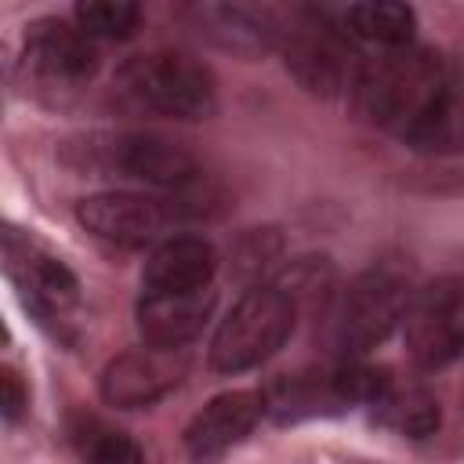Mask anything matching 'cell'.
I'll return each instance as SVG.
<instances>
[{
    "label": "cell",
    "instance_id": "13",
    "mask_svg": "<svg viewBox=\"0 0 464 464\" xmlns=\"http://www.w3.org/2000/svg\"><path fill=\"white\" fill-rule=\"evenodd\" d=\"M261 417H265V392H250V388L221 392L188 420L185 450L196 460H214L236 442H243Z\"/></svg>",
    "mask_w": 464,
    "mask_h": 464
},
{
    "label": "cell",
    "instance_id": "4",
    "mask_svg": "<svg viewBox=\"0 0 464 464\" xmlns=\"http://www.w3.org/2000/svg\"><path fill=\"white\" fill-rule=\"evenodd\" d=\"M98 72V51L80 25L44 18L29 25L18 76L25 94L44 105H69Z\"/></svg>",
    "mask_w": 464,
    "mask_h": 464
},
{
    "label": "cell",
    "instance_id": "16",
    "mask_svg": "<svg viewBox=\"0 0 464 464\" xmlns=\"http://www.w3.org/2000/svg\"><path fill=\"white\" fill-rule=\"evenodd\" d=\"M218 272V250L203 236H174L163 239L145 261V290L156 294H185L207 290Z\"/></svg>",
    "mask_w": 464,
    "mask_h": 464
},
{
    "label": "cell",
    "instance_id": "5",
    "mask_svg": "<svg viewBox=\"0 0 464 464\" xmlns=\"http://www.w3.org/2000/svg\"><path fill=\"white\" fill-rule=\"evenodd\" d=\"M297 319V304L279 286L246 290L232 312L221 319L210 341V366L218 373H243L272 359L290 337Z\"/></svg>",
    "mask_w": 464,
    "mask_h": 464
},
{
    "label": "cell",
    "instance_id": "20",
    "mask_svg": "<svg viewBox=\"0 0 464 464\" xmlns=\"http://www.w3.org/2000/svg\"><path fill=\"white\" fill-rule=\"evenodd\" d=\"M83 460L87 464H149L141 446L112 428H98L91 424V431H83Z\"/></svg>",
    "mask_w": 464,
    "mask_h": 464
},
{
    "label": "cell",
    "instance_id": "21",
    "mask_svg": "<svg viewBox=\"0 0 464 464\" xmlns=\"http://www.w3.org/2000/svg\"><path fill=\"white\" fill-rule=\"evenodd\" d=\"M0 384H4V420L14 424L22 417V410H25V402H29V392L22 388V381H18L14 370H4Z\"/></svg>",
    "mask_w": 464,
    "mask_h": 464
},
{
    "label": "cell",
    "instance_id": "19",
    "mask_svg": "<svg viewBox=\"0 0 464 464\" xmlns=\"http://www.w3.org/2000/svg\"><path fill=\"white\" fill-rule=\"evenodd\" d=\"M76 25L80 33L87 36H112V40H123L138 29L141 22V7L130 4V0H83L76 4Z\"/></svg>",
    "mask_w": 464,
    "mask_h": 464
},
{
    "label": "cell",
    "instance_id": "15",
    "mask_svg": "<svg viewBox=\"0 0 464 464\" xmlns=\"http://www.w3.org/2000/svg\"><path fill=\"white\" fill-rule=\"evenodd\" d=\"M196 18L218 47L243 58H257L272 51L276 44H283V33H286L279 11L254 7V4H203L196 7Z\"/></svg>",
    "mask_w": 464,
    "mask_h": 464
},
{
    "label": "cell",
    "instance_id": "14",
    "mask_svg": "<svg viewBox=\"0 0 464 464\" xmlns=\"http://www.w3.org/2000/svg\"><path fill=\"white\" fill-rule=\"evenodd\" d=\"M214 286L207 290H185V294H156L145 290L138 301V330L145 344L152 348H181L188 344L214 312Z\"/></svg>",
    "mask_w": 464,
    "mask_h": 464
},
{
    "label": "cell",
    "instance_id": "9",
    "mask_svg": "<svg viewBox=\"0 0 464 464\" xmlns=\"http://www.w3.org/2000/svg\"><path fill=\"white\" fill-rule=\"evenodd\" d=\"M352 36L344 33L341 18L330 11H308L301 22H290L283 33V54L294 80L323 98L341 94V87L352 76Z\"/></svg>",
    "mask_w": 464,
    "mask_h": 464
},
{
    "label": "cell",
    "instance_id": "10",
    "mask_svg": "<svg viewBox=\"0 0 464 464\" xmlns=\"http://www.w3.org/2000/svg\"><path fill=\"white\" fill-rule=\"evenodd\" d=\"M4 257H7V276L18 286L22 304L44 323H65V315L80 301L76 276L54 254L36 246L33 239H22L14 228L4 236Z\"/></svg>",
    "mask_w": 464,
    "mask_h": 464
},
{
    "label": "cell",
    "instance_id": "6",
    "mask_svg": "<svg viewBox=\"0 0 464 464\" xmlns=\"http://www.w3.org/2000/svg\"><path fill=\"white\" fill-rule=\"evenodd\" d=\"M410 283L392 268H370L355 276L334 308V348L337 359H359L377 348L410 308Z\"/></svg>",
    "mask_w": 464,
    "mask_h": 464
},
{
    "label": "cell",
    "instance_id": "8",
    "mask_svg": "<svg viewBox=\"0 0 464 464\" xmlns=\"http://www.w3.org/2000/svg\"><path fill=\"white\" fill-rule=\"evenodd\" d=\"M406 352L420 370H442L464 352V276H439L413 294L406 319Z\"/></svg>",
    "mask_w": 464,
    "mask_h": 464
},
{
    "label": "cell",
    "instance_id": "1",
    "mask_svg": "<svg viewBox=\"0 0 464 464\" xmlns=\"http://www.w3.org/2000/svg\"><path fill=\"white\" fill-rule=\"evenodd\" d=\"M453 91V80L446 76V65L428 47H399L370 58L355 72V94L362 112L399 134L402 141L420 127V120Z\"/></svg>",
    "mask_w": 464,
    "mask_h": 464
},
{
    "label": "cell",
    "instance_id": "7",
    "mask_svg": "<svg viewBox=\"0 0 464 464\" xmlns=\"http://www.w3.org/2000/svg\"><path fill=\"white\" fill-rule=\"evenodd\" d=\"M76 149L83 156V167H94L102 174L134 178V181H145L156 188H188L199 178L192 152H185L178 141H167L149 130L91 134Z\"/></svg>",
    "mask_w": 464,
    "mask_h": 464
},
{
    "label": "cell",
    "instance_id": "2",
    "mask_svg": "<svg viewBox=\"0 0 464 464\" xmlns=\"http://www.w3.org/2000/svg\"><path fill=\"white\" fill-rule=\"evenodd\" d=\"M120 91L149 112L170 120H207L218 112L214 72L181 51H149L120 65Z\"/></svg>",
    "mask_w": 464,
    "mask_h": 464
},
{
    "label": "cell",
    "instance_id": "3",
    "mask_svg": "<svg viewBox=\"0 0 464 464\" xmlns=\"http://www.w3.org/2000/svg\"><path fill=\"white\" fill-rule=\"evenodd\" d=\"M388 381L392 373L381 366H370L362 359H334L326 366L279 377L265 392V413L286 424V420L341 413L352 406H370L384 392Z\"/></svg>",
    "mask_w": 464,
    "mask_h": 464
},
{
    "label": "cell",
    "instance_id": "18",
    "mask_svg": "<svg viewBox=\"0 0 464 464\" xmlns=\"http://www.w3.org/2000/svg\"><path fill=\"white\" fill-rule=\"evenodd\" d=\"M344 33L352 40L362 44H377L384 51H399L413 44V29L417 18L406 4H392V0H377V4H348L337 11Z\"/></svg>",
    "mask_w": 464,
    "mask_h": 464
},
{
    "label": "cell",
    "instance_id": "11",
    "mask_svg": "<svg viewBox=\"0 0 464 464\" xmlns=\"http://www.w3.org/2000/svg\"><path fill=\"white\" fill-rule=\"evenodd\" d=\"M185 377V355L181 348H130L105 362L98 377V392L109 406L138 410L160 402L167 392H174Z\"/></svg>",
    "mask_w": 464,
    "mask_h": 464
},
{
    "label": "cell",
    "instance_id": "17",
    "mask_svg": "<svg viewBox=\"0 0 464 464\" xmlns=\"http://www.w3.org/2000/svg\"><path fill=\"white\" fill-rule=\"evenodd\" d=\"M373 420L395 435L406 439H424L439 428L442 413H439V399L431 392H424L420 384H399L395 377L384 384V392L370 402Z\"/></svg>",
    "mask_w": 464,
    "mask_h": 464
},
{
    "label": "cell",
    "instance_id": "12",
    "mask_svg": "<svg viewBox=\"0 0 464 464\" xmlns=\"http://www.w3.org/2000/svg\"><path fill=\"white\" fill-rule=\"evenodd\" d=\"M76 218L87 232H94L105 243L145 246L167 232L174 207L141 192H94L76 203Z\"/></svg>",
    "mask_w": 464,
    "mask_h": 464
}]
</instances>
